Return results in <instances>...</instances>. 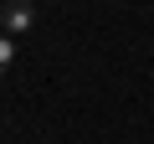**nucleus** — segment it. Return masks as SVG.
<instances>
[{"instance_id":"nucleus-1","label":"nucleus","mask_w":154,"mask_h":144,"mask_svg":"<svg viewBox=\"0 0 154 144\" xmlns=\"http://www.w3.org/2000/svg\"><path fill=\"white\" fill-rule=\"evenodd\" d=\"M0 21H5V36H26L31 21H36V5L31 0H5L0 5Z\"/></svg>"},{"instance_id":"nucleus-2","label":"nucleus","mask_w":154,"mask_h":144,"mask_svg":"<svg viewBox=\"0 0 154 144\" xmlns=\"http://www.w3.org/2000/svg\"><path fill=\"white\" fill-rule=\"evenodd\" d=\"M11 57H16V36H0V72L11 67Z\"/></svg>"},{"instance_id":"nucleus-3","label":"nucleus","mask_w":154,"mask_h":144,"mask_svg":"<svg viewBox=\"0 0 154 144\" xmlns=\"http://www.w3.org/2000/svg\"><path fill=\"white\" fill-rule=\"evenodd\" d=\"M0 5H5V0H0Z\"/></svg>"}]
</instances>
